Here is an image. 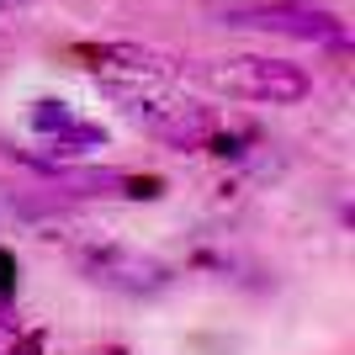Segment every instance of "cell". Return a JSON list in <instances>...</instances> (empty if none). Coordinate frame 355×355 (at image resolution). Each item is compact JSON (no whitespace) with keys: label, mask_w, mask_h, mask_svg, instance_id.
<instances>
[{"label":"cell","mask_w":355,"mask_h":355,"mask_svg":"<svg viewBox=\"0 0 355 355\" xmlns=\"http://www.w3.org/2000/svg\"><path fill=\"white\" fill-rule=\"evenodd\" d=\"M212 90L234 96V101H260V106H297L308 101V69H297L286 59H266V53H234V59H212L202 69Z\"/></svg>","instance_id":"6da1fadb"},{"label":"cell","mask_w":355,"mask_h":355,"mask_svg":"<svg viewBox=\"0 0 355 355\" xmlns=\"http://www.w3.org/2000/svg\"><path fill=\"white\" fill-rule=\"evenodd\" d=\"M228 27L244 32H276V37H297V43H345L350 27L340 11H329L318 0H239L223 11Z\"/></svg>","instance_id":"7a4b0ae2"},{"label":"cell","mask_w":355,"mask_h":355,"mask_svg":"<svg viewBox=\"0 0 355 355\" xmlns=\"http://www.w3.org/2000/svg\"><path fill=\"white\" fill-rule=\"evenodd\" d=\"M74 266H80V276L90 286H106V292H122V297H159L164 286L175 282V270L164 266V260L133 250V244H112V239L80 244Z\"/></svg>","instance_id":"3957f363"},{"label":"cell","mask_w":355,"mask_h":355,"mask_svg":"<svg viewBox=\"0 0 355 355\" xmlns=\"http://www.w3.org/2000/svg\"><path fill=\"white\" fill-rule=\"evenodd\" d=\"M43 144H48L43 159H80V154H90V148H101V144H106V128H101V122H80V117H74L64 133L43 138Z\"/></svg>","instance_id":"277c9868"},{"label":"cell","mask_w":355,"mask_h":355,"mask_svg":"<svg viewBox=\"0 0 355 355\" xmlns=\"http://www.w3.org/2000/svg\"><path fill=\"white\" fill-rule=\"evenodd\" d=\"M74 122V112H69V101H53V96H43V101H32V112H27V128L37 138H53V133H64Z\"/></svg>","instance_id":"5b68a950"},{"label":"cell","mask_w":355,"mask_h":355,"mask_svg":"<svg viewBox=\"0 0 355 355\" xmlns=\"http://www.w3.org/2000/svg\"><path fill=\"white\" fill-rule=\"evenodd\" d=\"M37 350H43V340L27 334V329L16 324V313L0 302V355H37Z\"/></svg>","instance_id":"8992f818"},{"label":"cell","mask_w":355,"mask_h":355,"mask_svg":"<svg viewBox=\"0 0 355 355\" xmlns=\"http://www.w3.org/2000/svg\"><path fill=\"white\" fill-rule=\"evenodd\" d=\"M16 292V260L6 250H0V302H6V297Z\"/></svg>","instance_id":"52a82bcc"}]
</instances>
